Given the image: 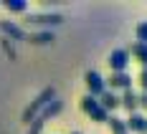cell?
Segmentation results:
<instances>
[{
    "mask_svg": "<svg viewBox=\"0 0 147 134\" xmlns=\"http://www.w3.org/2000/svg\"><path fill=\"white\" fill-rule=\"evenodd\" d=\"M84 84H86V94H89V96H94V99H99L104 91H107V84H104L102 74L94 71V68L84 74Z\"/></svg>",
    "mask_w": 147,
    "mask_h": 134,
    "instance_id": "cell-5",
    "label": "cell"
},
{
    "mask_svg": "<svg viewBox=\"0 0 147 134\" xmlns=\"http://www.w3.org/2000/svg\"><path fill=\"white\" fill-rule=\"evenodd\" d=\"M71 134H81V132H71Z\"/></svg>",
    "mask_w": 147,
    "mask_h": 134,
    "instance_id": "cell-19",
    "label": "cell"
},
{
    "mask_svg": "<svg viewBox=\"0 0 147 134\" xmlns=\"http://www.w3.org/2000/svg\"><path fill=\"white\" fill-rule=\"evenodd\" d=\"M107 63H109L112 74L127 71V66H129V53H127V48H114V51L107 56Z\"/></svg>",
    "mask_w": 147,
    "mask_h": 134,
    "instance_id": "cell-6",
    "label": "cell"
},
{
    "mask_svg": "<svg viewBox=\"0 0 147 134\" xmlns=\"http://www.w3.org/2000/svg\"><path fill=\"white\" fill-rule=\"evenodd\" d=\"M107 127L112 129V134H129V132H127V124H124V119H119V117H114V114H109Z\"/></svg>",
    "mask_w": 147,
    "mask_h": 134,
    "instance_id": "cell-14",
    "label": "cell"
},
{
    "mask_svg": "<svg viewBox=\"0 0 147 134\" xmlns=\"http://www.w3.org/2000/svg\"><path fill=\"white\" fill-rule=\"evenodd\" d=\"M109 91H124V89H132V76L127 71H119V74H109V78L104 81Z\"/></svg>",
    "mask_w": 147,
    "mask_h": 134,
    "instance_id": "cell-7",
    "label": "cell"
},
{
    "mask_svg": "<svg viewBox=\"0 0 147 134\" xmlns=\"http://www.w3.org/2000/svg\"><path fill=\"white\" fill-rule=\"evenodd\" d=\"M81 111H84L91 121H102V124H107V119H109V114L99 106V101H96L94 96H89V94L81 96Z\"/></svg>",
    "mask_w": 147,
    "mask_h": 134,
    "instance_id": "cell-2",
    "label": "cell"
},
{
    "mask_svg": "<svg viewBox=\"0 0 147 134\" xmlns=\"http://www.w3.org/2000/svg\"><path fill=\"white\" fill-rule=\"evenodd\" d=\"M134 36H137V43H145L147 46V20H140V23H137Z\"/></svg>",
    "mask_w": 147,
    "mask_h": 134,
    "instance_id": "cell-16",
    "label": "cell"
},
{
    "mask_svg": "<svg viewBox=\"0 0 147 134\" xmlns=\"http://www.w3.org/2000/svg\"><path fill=\"white\" fill-rule=\"evenodd\" d=\"M124 124H127V132L147 134V117H145V114H140V111L129 114V119H124Z\"/></svg>",
    "mask_w": 147,
    "mask_h": 134,
    "instance_id": "cell-8",
    "label": "cell"
},
{
    "mask_svg": "<svg viewBox=\"0 0 147 134\" xmlns=\"http://www.w3.org/2000/svg\"><path fill=\"white\" fill-rule=\"evenodd\" d=\"M140 86H142V91L147 94V68H142V71H140Z\"/></svg>",
    "mask_w": 147,
    "mask_h": 134,
    "instance_id": "cell-18",
    "label": "cell"
},
{
    "mask_svg": "<svg viewBox=\"0 0 147 134\" xmlns=\"http://www.w3.org/2000/svg\"><path fill=\"white\" fill-rule=\"evenodd\" d=\"M26 23L30 25H43V28H53L63 23L61 13H26Z\"/></svg>",
    "mask_w": 147,
    "mask_h": 134,
    "instance_id": "cell-4",
    "label": "cell"
},
{
    "mask_svg": "<svg viewBox=\"0 0 147 134\" xmlns=\"http://www.w3.org/2000/svg\"><path fill=\"white\" fill-rule=\"evenodd\" d=\"M137 106L147 111V94H145V91H142V94H137Z\"/></svg>",
    "mask_w": 147,
    "mask_h": 134,
    "instance_id": "cell-17",
    "label": "cell"
},
{
    "mask_svg": "<svg viewBox=\"0 0 147 134\" xmlns=\"http://www.w3.org/2000/svg\"><path fill=\"white\" fill-rule=\"evenodd\" d=\"M53 99H56V89H53V86H51V89H43L38 96H36V101H33V104L23 111V121H26V124H30V121L38 117V111H43V109L51 104Z\"/></svg>",
    "mask_w": 147,
    "mask_h": 134,
    "instance_id": "cell-1",
    "label": "cell"
},
{
    "mask_svg": "<svg viewBox=\"0 0 147 134\" xmlns=\"http://www.w3.org/2000/svg\"><path fill=\"white\" fill-rule=\"evenodd\" d=\"M96 101H99V106H102L107 114H112L114 109H119V96L114 94V91H109V89L104 91V94L99 96V99H96Z\"/></svg>",
    "mask_w": 147,
    "mask_h": 134,
    "instance_id": "cell-9",
    "label": "cell"
},
{
    "mask_svg": "<svg viewBox=\"0 0 147 134\" xmlns=\"http://www.w3.org/2000/svg\"><path fill=\"white\" fill-rule=\"evenodd\" d=\"M3 8H5L8 13H28V3H26V0H5Z\"/></svg>",
    "mask_w": 147,
    "mask_h": 134,
    "instance_id": "cell-15",
    "label": "cell"
},
{
    "mask_svg": "<svg viewBox=\"0 0 147 134\" xmlns=\"http://www.w3.org/2000/svg\"><path fill=\"white\" fill-rule=\"evenodd\" d=\"M119 106H124L129 114H134L140 106H137V91L134 89H124L122 91V96H119Z\"/></svg>",
    "mask_w": 147,
    "mask_h": 134,
    "instance_id": "cell-10",
    "label": "cell"
},
{
    "mask_svg": "<svg viewBox=\"0 0 147 134\" xmlns=\"http://www.w3.org/2000/svg\"><path fill=\"white\" fill-rule=\"evenodd\" d=\"M0 30H3L5 36H10V38H15V41H23V38H26V33H23V28H20V25H15V23H0Z\"/></svg>",
    "mask_w": 147,
    "mask_h": 134,
    "instance_id": "cell-13",
    "label": "cell"
},
{
    "mask_svg": "<svg viewBox=\"0 0 147 134\" xmlns=\"http://www.w3.org/2000/svg\"><path fill=\"white\" fill-rule=\"evenodd\" d=\"M61 109H63V104H61L59 99H53V101H51V104L46 106V109L41 111V114H38V117H36V119L30 121V127H28V134H41V127L46 124V119H48V117H56V114H59Z\"/></svg>",
    "mask_w": 147,
    "mask_h": 134,
    "instance_id": "cell-3",
    "label": "cell"
},
{
    "mask_svg": "<svg viewBox=\"0 0 147 134\" xmlns=\"http://www.w3.org/2000/svg\"><path fill=\"white\" fill-rule=\"evenodd\" d=\"M127 53L140 61V63H142V68H147V46H145V43H132L129 48H127Z\"/></svg>",
    "mask_w": 147,
    "mask_h": 134,
    "instance_id": "cell-12",
    "label": "cell"
},
{
    "mask_svg": "<svg viewBox=\"0 0 147 134\" xmlns=\"http://www.w3.org/2000/svg\"><path fill=\"white\" fill-rule=\"evenodd\" d=\"M26 41L33 46H48L56 41V36L51 33V30H38V33H30V36H26Z\"/></svg>",
    "mask_w": 147,
    "mask_h": 134,
    "instance_id": "cell-11",
    "label": "cell"
}]
</instances>
